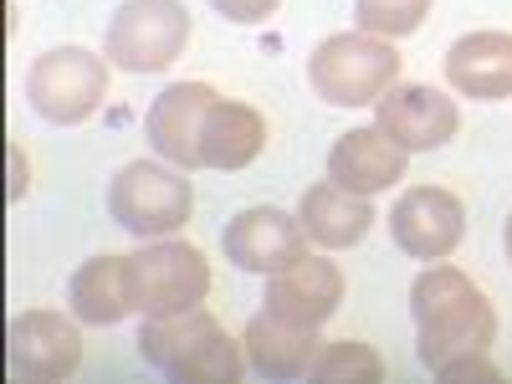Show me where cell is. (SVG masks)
Returning a JSON list of instances; mask_svg holds the SVG:
<instances>
[{
  "mask_svg": "<svg viewBox=\"0 0 512 384\" xmlns=\"http://www.w3.org/2000/svg\"><path fill=\"white\" fill-rule=\"evenodd\" d=\"M26 195V159H21V149H11V200H21Z\"/></svg>",
  "mask_w": 512,
  "mask_h": 384,
  "instance_id": "24",
  "label": "cell"
},
{
  "mask_svg": "<svg viewBox=\"0 0 512 384\" xmlns=\"http://www.w3.org/2000/svg\"><path fill=\"white\" fill-rule=\"evenodd\" d=\"M436 379H441V384H497V379H502V369L487 359V349H472V354L446 359V364L436 369Z\"/></svg>",
  "mask_w": 512,
  "mask_h": 384,
  "instance_id": "22",
  "label": "cell"
},
{
  "mask_svg": "<svg viewBox=\"0 0 512 384\" xmlns=\"http://www.w3.org/2000/svg\"><path fill=\"white\" fill-rule=\"evenodd\" d=\"M123 267H128V292H134V313L144 318L190 313L210 292V262L180 236L144 241L134 256H123Z\"/></svg>",
  "mask_w": 512,
  "mask_h": 384,
  "instance_id": "5",
  "label": "cell"
},
{
  "mask_svg": "<svg viewBox=\"0 0 512 384\" xmlns=\"http://www.w3.org/2000/svg\"><path fill=\"white\" fill-rule=\"evenodd\" d=\"M67 303L77 313V323L88 328H113L134 313V292H128V267L123 256H93L82 262L67 282Z\"/></svg>",
  "mask_w": 512,
  "mask_h": 384,
  "instance_id": "19",
  "label": "cell"
},
{
  "mask_svg": "<svg viewBox=\"0 0 512 384\" xmlns=\"http://www.w3.org/2000/svg\"><path fill=\"white\" fill-rule=\"evenodd\" d=\"M461 231H466V210L441 185H410L390 210V236L410 262H446L461 246Z\"/></svg>",
  "mask_w": 512,
  "mask_h": 384,
  "instance_id": "9",
  "label": "cell"
},
{
  "mask_svg": "<svg viewBox=\"0 0 512 384\" xmlns=\"http://www.w3.org/2000/svg\"><path fill=\"white\" fill-rule=\"evenodd\" d=\"M297 221H303L308 241L323 246V251H349L369 236L374 226V205L369 195H354L344 190L338 180H318L303 190V200H297Z\"/></svg>",
  "mask_w": 512,
  "mask_h": 384,
  "instance_id": "17",
  "label": "cell"
},
{
  "mask_svg": "<svg viewBox=\"0 0 512 384\" xmlns=\"http://www.w3.org/2000/svg\"><path fill=\"white\" fill-rule=\"evenodd\" d=\"M425 16H431V0H354V21H359V31L390 36V41L420 31Z\"/></svg>",
  "mask_w": 512,
  "mask_h": 384,
  "instance_id": "21",
  "label": "cell"
},
{
  "mask_svg": "<svg viewBox=\"0 0 512 384\" xmlns=\"http://www.w3.org/2000/svg\"><path fill=\"white\" fill-rule=\"evenodd\" d=\"M139 354L175 384H231L251 369L246 344H236L205 308L169 313V318H144Z\"/></svg>",
  "mask_w": 512,
  "mask_h": 384,
  "instance_id": "2",
  "label": "cell"
},
{
  "mask_svg": "<svg viewBox=\"0 0 512 384\" xmlns=\"http://www.w3.org/2000/svg\"><path fill=\"white\" fill-rule=\"evenodd\" d=\"M313 93L333 108H374L400 82V52L390 36L374 31H338L318 41L308 57Z\"/></svg>",
  "mask_w": 512,
  "mask_h": 384,
  "instance_id": "3",
  "label": "cell"
},
{
  "mask_svg": "<svg viewBox=\"0 0 512 384\" xmlns=\"http://www.w3.org/2000/svg\"><path fill=\"white\" fill-rule=\"evenodd\" d=\"M82 364V333H77V313H57V308H31L16 313L6 328V369L11 379L26 384H57Z\"/></svg>",
  "mask_w": 512,
  "mask_h": 384,
  "instance_id": "8",
  "label": "cell"
},
{
  "mask_svg": "<svg viewBox=\"0 0 512 384\" xmlns=\"http://www.w3.org/2000/svg\"><path fill=\"white\" fill-rule=\"evenodd\" d=\"M313 379H323V384H379L384 364L369 344H359V338H338V344H323Z\"/></svg>",
  "mask_w": 512,
  "mask_h": 384,
  "instance_id": "20",
  "label": "cell"
},
{
  "mask_svg": "<svg viewBox=\"0 0 512 384\" xmlns=\"http://www.w3.org/2000/svg\"><path fill=\"white\" fill-rule=\"evenodd\" d=\"M190 210H195V190L180 175V164H169V159L164 164L134 159L108 185V216L139 241L180 236L190 226Z\"/></svg>",
  "mask_w": 512,
  "mask_h": 384,
  "instance_id": "4",
  "label": "cell"
},
{
  "mask_svg": "<svg viewBox=\"0 0 512 384\" xmlns=\"http://www.w3.org/2000/svg\"><path fill=\"white\" fill-rule=\"evenodd\" d=\"M241 344H246V364L262 379H308L323 354V328H297L262 308L246 323Z\"/></svg>",
  "mask_w": 512,
  "mask_h": 384,
  "instance_id": "16",
  "label": "cell"
},
{
  "mask_svg": "<svg viewBox=\"0 0 512 384\" xmlns=\"http://www.w3.org/2000/svg\"><path fill=\"white\" fill-rule=\"evenodd\" d=\"M405 164L410 154L384 134L379 123L369 128H349V134H338V144L328 149V180H338L344 190L354 195H384L405 180Z\"/></svg>",
  "mask_w": 512,
  "mask_h": 384,
  "instance_id": "14",
  "label": "cell"
},
{
  "mask_svg": "<svg viewBox=\"0 0 512 384\" xmlns=\"http://www.w3.org/2000/svg\"><path fill=\"white\" fill-rule=\"evenodd\" d=\"M374 123L405 154H431V149H441V144L456 139L461 108L441 88H425V82H395V88L374 103Z\"/></svg>",
  "mask_w": 512,
  "mask_h": 384,
  "instance_id": "10",
  "label": "cell"
},
{
  "mask_svg": "<svg viewBox=\"0 0 512 384\" xmlns=\"http://www.w3.org/2000/svg\"><path fill=\"white\" fill-rule=\"evenodd\" d=\"M190 41V11L180 0H123L108 21L103 52L118 72H164Z\"/></svg>",
  "mask_w": 512,
  "mask_h": 384,
  "instance_id": "7",
  "label": "cell"
},
{
  "mask_svg": "<svg viewBox=\"0 0 512 384\" xmlns=\"http://www.w3.org/2000/svg\"><path fill=\"white\" fill-rule=\"evenodd\" d=\"M502 246H507V262H512V216H507V231H502Z\"/></svg>",
  "mask_w": 512,
  "mask_h": 384,
  "instance_id": "25",
  "label": "cell"
},
{
  "mask_svg": "<svg viewBox=\"0 0 512 384\" xmlns=\"http://www.w3.org/2000/svg\"><path fill=\"white\" fill-rule=\"evenodd\" d=\"M308 246L313 241H308L303 221L287 216V210H277V205H251V210H241V216L221 231V251L231 256L241 272H262V277H272V272H282L292 262H303Z\"/></svg>",
  "mask_w": 512,
  "mask_h": 384,
  "instance_id": "11",
  "label": "cell"
},
{
  "mask_svg": "<svg viewBox=\"0 0 512 384\" xmlns=\"http://www.w3.org/2000/svg\"><path fill=\"white\" fill-rule=\"evenodd\" d=\"M338 303H344V272L313 251L303 262L272 272L267 292H262V308L282 323H297V328H323L338 313Z\"/></svg>",
  "mask_w": 512,
  "mask_h": 384,
  "instance_id": "12",
  "label": "cell"
},
{
  "mask_svg": "<svg viewBox=\"0 0 512 384\" xmlns=\"http://www.w3.org/2000/svg\"><path fill=\"white\" fill-rule=\"evenodd\" d=\"M410 318H415L420 364L431 374L456 354L492 349V338H497V313L482 297V287L446 262H431L410 282Z\"/></svg>",
  "mask_w": 512,
  "mask_h": 384,
  "instance_id": "1",
  "label": "cell"
},
{
  "mask_svg": "<svg viewBox=\"0 0 512 384\" xmlns=\"http://www.w3.org/2000/svg\"><path fill=\"white\" fill-rule=\"evenodd\" d=\"M26 98L47 123H88L108 98V57L88 47H52L26 72Z\"/></svg>",
  "mask_w": 512,
  "mask_h": 384,
  "instance_id": "6",
  "label": "cell"
},
{
  "mask_svg": "<svg viewBox=\"0 0 512 384\" xmlns=\"http://www.w3.org/2000/svg\"><path fill=\"white\" fill-rule=\"evenodd\" d=\"M262 149H267V118L251 103L236 98L210 103L205 134H200V169H246Z\"/></svg>",
  "mask_w": 512,
  "mask_h": 384,
  "instance_id": "18",
  "label": "cell"
},
{
  "mask_svg": "<svg viewBox=\"0 0 512 384\" xmlns=\"http://www.w3.org/2000/svg\"><path fill=\"white\" fill-rule=\"evenodd\" d=\"M226 21H236V26H256V21H267L282 0H210Z\"/></svg>",
  "mask_w": 512,
  "mask_h": 384,
  "instance_id": "23",
  "label": "cell"
},
{
  "mask_svg": "<svg viewBox=\"0 0 512 384\" xmlns=\"http://www.w3.org/2000/svg\"><path fill=\"white\" fill-rule=\"evenodd\" d=\"M446 82L451 93L502 103L512 98V31H466L446 52Z\"/></svg>",
  "mask_w": 512,
  "mask_h": 384,
  "instance_id": "15",
  "label": "cell"
},
{
  "mask_svg": "<svg viewBox=\"0 0 512 384\" xmlns=\"http://www.w3.org/2000/svg\"><path fill=\"white\" fill-rule=\"evenodd\" d=\"M216 98L221 93L205 88V82H169L144 113V134L154 154L180 169H200V134H205V113Z\"/></svg>",
  "mask_w": 512,
  "mask_h": 384,
  "instance_id": "13",
  "label": "cell"
}]
</instances>
